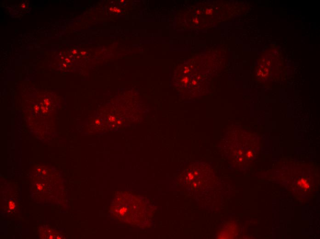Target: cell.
Instances as JSON below:
<instances>
[{"label":"cell","mask_w":320,"mask_h":239,"mask_svg":"<svg viewBox=\"0 0 320 239\" xmlns=\"http://www.w3.org/2000/svg\"><path fill=\"white\" fill-rule=\"evenodd\" d=\"M298 185H300V186L302 187L305 189H307L309 187V184L307 183V180L304 178H302L299 180L298 182Z\"/></svg>","instance_id":"cell-1"}]
</instances>
